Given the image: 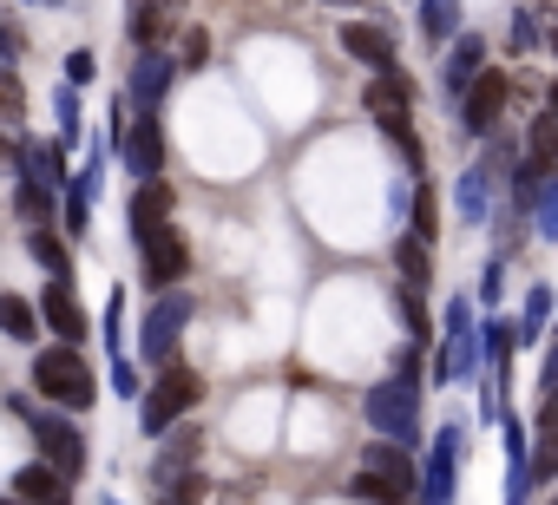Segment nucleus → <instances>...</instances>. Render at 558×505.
Instances as JSON below:
<instances>
[{"label": "nucleus", "instance_id": "obj_1", "mask_svg": "<svg viewBox=\"0 0 558 505\" xmlns=\"http://www.w3.org/2000/svg\"><path fill=\"white\" fill-rule=\"evenodd\" d=\"M34 387H40L47 401L73 407V414H86V407H93V394H99V381H93L86 355H80V348H66V342L34 355Z\"/></svg>", "mask_w": 558, "mask_h": 505}, {"label": "nucleus", "instance_id": "obj_2", "mask_svg": "<svg viewBox=\"0 0 558 505\" xmlns=\"http://www.w3.org/2000/svg\"><path fill=\"white\" fill-rule=\"evenodd\" d=\"M368 420H375L381 440L414 446V440H421V374H395V381H381V387L368 394Z\"/></svg>", "mask_w": 558, "mask_h": 505}, {"label": "nucleus", "instance_id": "obj_3", "mask_svg": "<svg viewBox=\"0 0 558 505\" xmlns=\"http://www.w3.org/2000/svg\"><path fill=\"white\" fill-rule=\"evenodd\" d=\"M197 401H204V374H197V368L165 361V374H158V381H151V394H145V433H151V440H158V433H171Z\"/></svg>", "mask_w": 558, "mask_h": 505}, {"label": "nucleus", "instance_id": "obj_4", "mask_svg": "<svg viewBox=\"0 0 558 505\" xmlns=\"http://www.w3.org/2000/svg\"><path fill=\"white\" fill-rule=\"evenodd\" d=\"M27 427H34V446L47 453L40 466H53L60 479H73V472H86V433L73 427V420H60V414H34V407H14Z\"/></svg>", "mask_w": 558, "mask_h": 505}, {"label": "nucleus", "instance_id": "obj_5", "mask_svg": "<svg viewBox=\"0 0 558 505\" xmlns=\"http://www.w3.org/2000/svg\"><path fill=\"white\" fill-rule=\"evenodd\" d=\"M460 125L466 132H493L499 125V112H506V99H512V86H506V73H493V66H480L466 86H460Z\"/></svg>", "mask_w": 558, "mask_h": 505}, {"label": "nucleus", "instance_id": "obj_6", "mask_svg": "<svg viewBox=\"0 0 558 505\" xmlns=\"http://www.w3.org/2000/svg\"><path fill=\"white\" fill-rule=\"evenodd\" d=\"M138 249H145V283L151 290H171L184 270H191V243L165 223V230H151V236H138Z\"/></svg>", "mask_w": 558, "mask_h": 505}, {"label": "nucleus", "instance_id": "obj_7", "mask_svg": "<svg viewBox=\"0 0 558 505\" xmlns=\"http://www.w3.org/2000/svg\"><path fill=\"white\" fill-rule=\"evenodd\" d=\"M34 316H40L66 348H80V342H86V309L73 303V283H66V276H53V283H47V296L34 303Z\"/></svg>", "mask_w": 558, "mask_h": 505}, {"label": "nucleus", "instance_id": "obj_8", "mask_svg": "<svg viewBox=\"0 0 558 505\" xmlns=\"http://www.w3.org/2000/svg\"><path fill=\"white\" fill-rule=\"evenodd\" d=\"M191 322V303L184 296H165L151 316H145V335H138V348H145V361H178V329Z\"/></svg>", "mask_w": 558, "mask_h": 505}, {"label": "nucleus", "instance_id": "obj_9", "mask_svg": "<svg viewBox=\"0 0 558 505\" xmlns=\"http://www.w3.org/2000/svg\"><path fill=\"white\" fill-rule=\"evenodd\" d=\"M119 151H125V164L138 177H158V164H165V125H158V112H138V125L119 132Z\"/></svg>", "mask_w": 558, "mask_h": 505}, {"label": "nucleus", "instance_id": "obj_10", "mask_svg": "<svg viewBox=\"0 0 558 505\" xmlns=\"http://www.w3.org/2000/svg\"><path fill=\"white\" fill-rule=\"evenodd\" d=\"M171 184L165 177H145L138 190H132V210H125V223H132V236H151V230H165L171 223Z\"/></svg>", "mask_w": 558, "mask_h": 505}, {"label": "nucleus", "instance_id": "obj_11", "mask_svg": "<svg viewBox=\"0 0 558 505\" xmlns=\"http://www.w3.org/2000/svg\"><path fill=\"white\" fill-rule=\"evenodd\" d=\"M460 433L447 427V433H434V459H427V492H421V505H447V492H453V479H460Z\"/></svg>", "mask_w": 558, "mask_h": 505}, {"label": "nucleus", "instance_id": "obj_12", "mask_svg": "<svg viewBox=\"0 0 558 505\" xmlns=\"http://www.w3.org/2000/svg\"><path fill=\"white\" fill-rule=\"evenodd\" d=\"M342 47H349V60H362L368 73H395V40H388L381 27L349 21V27H342Z\"/></svg>", "mask_w": 558, "mask_h": 505}, {"label": "nucleus", "instance_id": "obj_13", "mask_svg": "<svg viewBox=\"0 0 558 505\" xmlns=\"http://www.w3.org/2000/svg\"><path fill=\"white\" fill-rule=\"evenodd\" d=\"M165 86H171V60L158 53V47H145L138 60H132V86H125V99H138L145 112L165 99Z\"/></svg>", "mask_w": 558, "mask_h": 505}, {"label": "nucleus", "instance_id": "obj_14", "mask_svg": "<svg viewBox=\"0 0 558 505\" xmlns=\"http://www.w3.org/2000/svg\"><path fill=\"white\" fill-rule=\"evenodd\" d=\"M14 498L21 505H73V492H66V479L53 466H21L14 472Z\"/></svg>", "mask_w": 558, "mask_h": 505}, {"label": "nucleus", "instance_id": "obj_15", "mask_svg": "<svg viewBox=\"0 0 558 505\" xmlns=\"http://www.w3.org/2000/svg\"><path fill=\"white\" fill-rule=\"evenodd\" d=\"M480 66H486V40H480V34H460V40H453V53H447V66H440L447 99H460V86H466Z\"/></svg>", "mask_w": 558, "mask_h": 505}, {"label": "nucleus", "instance_id": "obj_16", "mask_svg": "<svg viewBox=\"0 0 558 505\" xmlns=\"http://www.w3.org/2000/svg\"><path fill=\"white\" fill-rule=\"evenodd\" d=\"M125 34H132V47H138V53H145V47H165V34H171V14L158 8V0H132Z\"/></svg>", "mask_w": 558, "mask_h": 505}, {"label": "nucleus", "instance_id": "obj_17", "mask_svg": "<svg viewBox=\"0 0 558 505\" xmlns=\"http://www.w3.org/2000/svg\"><path fill=\"white\" fill-rule=\"evenodd\" d=\"M93 197H99V164H86V171L66 184V230H73V236H86V223H93Z\"/></svg>", "mask_w": 558, "mask_h": 505}, {"label": "nucleus", "instance_id": "obj_18", "mask_svg": "<svg viewBox=\"0 0 558 505\" xmlns=\"http://www.w3.org/2000/svg\"><path fill=\"white\" fill-rule=\"evenodd\" d=\"M362 466L368 472H381V479H395V485H408L414 492V459H408V446H395V440H375L368 453H362Z\"/></svg>", "mask_w": 558, "mask_h": 505}, {"label": "nucleus", "instance_id": "obj_19", "mask_svg": "<svg viewBox=\"0 0 558 505\" xmlns=\"http://www.w3.org/2000/svg\"><path fill=\"white\" fill-rule=\"evenodd\" d=\"M14 151H21V171H27L34 184H60V177H66V158H60V145L34 138V145H14Z\"/></svg>", "mask_w": 558, "mask_h": 505}, {"label": "nucleus", "instance_id": "obj_20", "mask_svg": "<svg viewBox=\"0 0 558 505\" xmlns=\"http://www.w3.org/2000/svg\"><path fill=\"white\" fill-rule=\"evenodd\" d=\"M408 99H414V86H408L401 66H395V73H375V86H368V106H375V112H408Z\"/></svg>", "mask_w": 558, "mask_h": 505}, {"label": "nucleus", "instance_id": "obj_21", "mask_svg": "<svg viewBox=\"0 0 558 505\" xmlns=\"http://www.w3.org/2000/svg\"><path fill=\"white\" fill-rule=\"evenodd\" d=\"M14 210H21V223H27V230H47V217H53V190H47V184H34V177H21Z\"/></svg>", "mask_w": 558, "mask_h": 505}, {"label": "nucleus", "instance_id": "obj_22", "mask_svg": "<svg viewBox=\"0 0 558 505\" xmlns=\"http://www.w3.org/2000/svg\"><path fill=\"white\" fill-rule=\"evenodd\" d=\"M34 329H40V316H34V303H27V296H0V335L34 342Z\"/></svg>", "mask_w": 558, "mask_h": 505}, {"label": "nucleus", "instance_id": "obj_23", "mask_svg": "<svg viewBox=\"0 0 558 505\" xmlns=\"http://www.w3.org/2000/svg\"><path fill=\"white\" fill-rule=\"evenodd\" d=\"M355 498H368V505H408L414 492L408 485H395V479H381V472H355V485H349Z\"/></svg>", "mask_w": 558, "mask_h": 505}, {"label": "nucleus", "instance_id": "obj_24", "mask_svg": "<svg viewBox=\"0 0 558 505\" xmlns=\"http://www.w3.org/2000/svg\"><path fill=\"white\" fill-rule=\"evenodd\" d=\"M375 119H381V132L401 145V158H408V164H421V132H414V119H408V112H375Z\"/></svg>", "mask_w": 558, "mask_h": 505}, {"label": "nucleus", "instance_id": "obj_25", "mask_svg": "<svg viewBox=\"0 0 558 505\" xmlns=\"http://www.w3.org/2000/svg\"><path fill=\"white\" fill-rule=\"evenodd\" d=\"M421 27H427V40H453V27H460V0H427V8H421Z\"/></svg>", "mask_w": 558, "mask_h": 505}, {"label": "nucleus", "instance_id": "obj_26", "mask_svg": "<svg viewBox=\"0 0 558 505\" xmlns=\"http://www.w3.org/2000/svg\"><path fill=\"white\" fill-rule=\"evenodd\" d=\"M27 243H34V257L47 263V276H66V263H73V257H66V243H60L53 230H27Z\"/></svg>", "mask_w": 558, "mask_h": 505}, {"label": "nucleus", "instance_id": "obj_27", "mask_svg": "<svg viewBox=\"0 0 558 505\" xmlns=\"http://www.w3.org/2000/svg\"><path fill=\"white\" fill-rule=\"evenodd\" d=\"M460 217H466V223H480V217H486V164L460 177Z\"/></svg>", "mask_w": 558, "mask_h": 505}, {"label": "nucleus", "instance_id": "obj_28", "mask_svg": "<svg viewBox=\"0 0 558 505\" xmlns=\"http://www.w3.org/2000/svg\"><path fill=\"white\" fill-rule=\"evenodd\" d=\"M395 263H401L408 290H421V283H427V243H421V236H408V243L395 249Z\"/></svg>", "mask_w": 558, "mask_h": 505}, {"label": "nucleus", "instance_id": "obj_29", "mask_svg": "<svg viewBox=\"0 0 558 505\" xmlns=\"http://www.w3.org/2000/svg\"><path fill=\"white\" fill-rule=\"evenodd\" d=\"M197 498H204V479L197 472H171L165 492H158V505H197Z\"/></svg>", "mask_w": 558, "mask_h": 505}, {"label": "nucleus", "instance_id": "obj_30", "mask_svg": "<svg viewBox=\"0 0 558 505\" xmlns=\"http://www.w3.org/2000/svg\"><path fill=\"white\" fill-rule=\"evenodd\" d=\"M21 112H27V93H21V79H14V73H0V119L14 125Z\"/></svg>", "mask_w": 558, "mask_h": 505}, {"label": "nucleus", "instance_id": "obj_31", "mask_svg": "<svg viewBox=\"0 0 558 505\" xmlns=\"http://www.w3.org/2000/svg\"><path fill=\"white\" fill-rule=\"evenodd\" d=\"M204 60H210V40H204V34H197V27H191V34H184V40H178V66H191V73H197V66H204Z\"/></svg>", "mask_w": 558, "mask_h": 505}, {"label": "nucleus", "instance_id": "obj_32", "mask_svg": "<svg viewBox=\"0 0 558 505\" xmlns=\"http://www.w3.org/2000/svg\"><path fill=\"white\" fill-rule=\"evenodd\" d=\"M434 223H440V217H434V190L421 184V190H414V236L427 243V236H434Z\"/></svg>", "mask_w": 558, "mask_h": 505}, {"label": "nucleus", "instance_id": "obj_33", "mask_svg": "<svg viewBox=\"0 0 558 505\" xmlns=\"http://www.w3.org/2000/svg\"><path fill=\"white\" fill-rule=\"evenodd\" d=\"M395 309H401V322H408L414 335H427V309H421V290H401V296H395Z\"/></svg>", "mask_w": 558, "mask_h": 505}, {"label": "nucleus", "instance_id": "obj_34", "mask_svg": "<svg viewBox=\"0 0 558 505\" xmlns=\"http://www.w3.org/2000/svg\"><path fill=\"white\" fill-rule=\"evenodd\" d=\"M93 73H99L93 53H73V60H66V86H93Z\"/></svg>", "mask_w": 558, "mask_h": 505}, {"label": "nucleus", "instance_id": "obj_35", "mask_svg": "<svg viewBox=\"0 0 558 505\" xmlns=\"http://www.w3.org/2000/svg\"><path fill=\"white\" fill-rule=\"evenodd\" d=\"M545 309H551V290H532V303H525V335L545 329Z\"/></svg>", "mask_w": 558, "mask_h": 505}, {"label": "nucleus", "instance_id": "obj_36", "mask_svg": "<svg viewBox=\"0 0 558 505\" xmlns=\"http://www.w3.org/2000/svg\"><path fill=\"white\" fill-rule=\"evenodd\" d=\"M14 53H21V27L0 21V60H14Z\"/></svg>", "mask_w": 558, "mask_h": 505}, {"label": "nucleus", "instance_id": "obj_37", "mask_svg": "<svg viewBox=\"0 0 558 505\" xmlns=\"http://www.w3.org/2000/svg\"><path fill=\"white\" fill-rule=\"evenodd\" d=\"M14 164H21V158H14V145H8V138H0V171H14Z\"/></svg>", "mask_w": 558, "mask_h": 505}, {"label": "nucleus", "instance_id": "obj_38", "mask_svg": "<svg viewBox=\"0 0 558 505\" xmlns=\"http://www.w3.org/2000/svg\"><path fill=\"white\" fill-rule=\"evenodd\" d=\"M158 8H165V14H178V8H184V0H158Z\"/></svg>", "mask_w": 558, "mask_h": 505}, {"label": "nucleus", "instance_id": "obj_39", "mask_svg": "<svg viewBox=\"0 0 558 505\" xmlns=\"http://www.w3.org/2000/svg\"><path fill=\"white\" fill-rule=\"evenodd\" d=\"M329 8H349V0H329Z\"/></svg>", "mask_w": 558, "mask_h": 505}, {"label": "nucleus", "instance_id": "obj_40", "mask_svg": "<svg viewBox=\"0 0 558 505\" xmlns=\"http://www.w3.org/2000/svg\"><path fill=\"white\" fill-rule=\"evenodd\" d=\"M0 505H14V498H0Z\"/></svg>", "mask_w": 558, "mask_h": 505}]
</instances>
